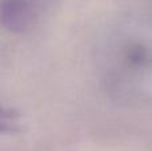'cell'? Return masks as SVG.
<instances>
[{"label":"cell","instance_id":"cell-1","mask_svg":"<svg viewBox=\"0 0 152 151\" xmlns=\"http://www.w3.org/2000/svg\"><path fill=\"white\" fill-rule=\"evenodd\" d=\"M36 15L32 0H0V24L11 32H27L34 26Z\"/></svg>","mask_w":152,"mask_h":151},{"label":"cell","instance_id":"cell-2","mask_svg":"<svg viewBox=\"0 0 152 151\" xmlns=\"http://www.w3.org/2000/svg\"><path fill=\"white\" fill-rule=\"evenodd\" d=\"M21 119L16 111L0 104V135H10L20 130Z\"/></svg>","mask_w":152,"mask_h":151}]
</instances>
